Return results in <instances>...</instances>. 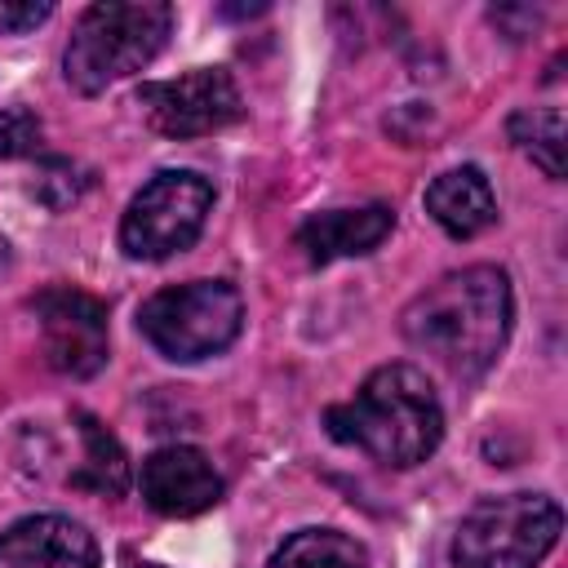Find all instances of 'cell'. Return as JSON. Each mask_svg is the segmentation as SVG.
Segmentation results:
<instances>
[{"instance_id": "cell-1", "label": "cell", "mask_w": 568, "mask_h": 568, "mask_svg": "<svg viewBox=\"0 0 568 568\" xmlns=\"http://www.w3.org/2000/svg\"><path fill=\"white\" fill-rule=\"evenodd\" d=\"M515 320L510 275L501 266H462L426 284L399 315L404 337L457 377L484 373Z\"/></svg>"}, {"instance_id": "cell-2", "label": "cell", "mask_w": 568, "mask_h": 568, "mask_svg": "<svg viewBox=\"0 0 568 568\" xmlns=\"http://www.w3.org/2000/svg\"><path fill=\"white\" fill-rule=\"evenodd\" d=\"M324 426L337 444H351L382 466L408 470L439 448L444 408L422 368L382 364L359 382L346 404H333L324 413Z\"/></svg>"}, {"instance_id": "cell-3", "label": "cell", "mask_w": 568, "mask_h": 568, "mask_svg": "<svg viewBox=\"0 0 568 568\" xmlns=\"http://www.w3.org/2000/svg\"><path fill=\"white\" fill-rule=\"evenodd\" d=\"M169 31H173V9L164 0L89 4L67 40L62 75L75 93H102L106 84L151 67Z\"/></svg>"}, {"instance_id": "cell-4", "label": "cell", "mask_w": 568, "mask_h": 568, "mask_svg": "<svg viewBox=\"0 0 568 568\" xmlns=\"http://www.w3.org/2000/svg\"><path fill=\"white\" fill-rule=\"evenodd\" d=\"M564 532V510L546 493H501L475 501L453 532L457 568H537Z\"/></svg>"}, {"instance_id": "cell-5", "label": "cell", "mask_w": 568, "mask_h": 568, "mask_svg": "<svg viewBox=\"0 0 568 568\" xmlns=\"http://www.w3.org/2000/svg\"><path fill=\"white\" fill-rule=\"evenodd\" d=\"M142 337L178 364L222 355L244 328V297L226 280H186L151 293L138 306Z\"/></svg>"}, {"instance_id": "cell-6", "label": "cell", "mask_w": 568, "mask_h": 568, "mask_svg": "<svg viewBox=\"0 0 568 568\" xmlns=\"http://www.w3.org/2000/svg\"><path fill=\"white\" fill-rule=\"evenodd\" d=\"M213 182L195 169H160L120 217V248L133 262H164L191 248L209 222Z\"/></svg>"}, {"instance_id": "cell-7", "label": "cell", "mask_w": 568, "mask_h": 568, "mask_svg": "<svg viewBox=\"0 0 568 568\" xmlns=\"http://www.w3.org/2000/svg\"><path fill=\"white\" fill-rule=\"evenodd\" d=\"M138 106L164 138H204L244 115V98L222 67H195L178 80H151L138 89Z\"/></svg>"}, {"instance_id": "cell-8", "label": "cell", "mask_w": 568, "mask_h": 568, "mask_svg": "<svg viewBox=\"0 0 568 568\" xmlns=\"http://www.w3.org/2000/svg\"><path fill=\"white\" fill-rule=\"evenodd\" d=\"M36 320L49 368L67 377H93L106 364V306L93 293L53 284L36 297Z\"/></svg>"}, {"instance_id": "cell-9", "label": "cell", "mask_w": 568, "mask_h": 568, "mask_svg": "<svg viewBox=\"0 0 568 568\" xmlns=\"http://www.w3.org/2000/svg\"><path fill=\"white\" fill-rule=\"evenodd\" d=\"M138 488H142V501L169 519H191L222 501V475L200 448H186V444L155 448L138 470Z\"/></svg>"}, {"instance_id": "cell-10", "label": "cell", "mask_w": 568, "mask_h": 568, "mask_svg": "<svg viewBox=\"0 0 568 568\" xmlns=\"http://www.w3.org/2000/svg\"><path fill=\"white\" fill-rule=\"evenodd\" d=\"M0 568H98V541L67 515H27L0 532Z\"/></svg>"}, {"instance_id": "cell-11", "label": "cell", "mask_w": 568, "mask_h": 568, "mask_svg": "<svg viewBox=\"0 0 568 568\" xmlns=\"http://www.w3.org/2000/svg\"><path fill=\"white\" fill-rule=\"evenodd\" d=\"M395 231L390 204H364V209H328L311 213L297 226V248L311 266H328L337 257H364Z\"/></svg>"}, {"instance_id": "cell-12", "label": "cell", "mask_w": 568, "mask_h": 568, "mask_svg": "<svg viewBox=\"0 0 568 568\" xmlns=\"http://www.w3.org/2000/svg\"><path fill=\"white\" fill-rule=\"evenodd\" d=\"M426 213L435 217V226L453 240H475L484 235L493 222H497V195L488 186V178L475 169V164H457V169H444L426 195H422Z\"/></svg>"}, {"instance_id": "cell-13", "label": "cell", "mask_w": 568, "mask_h": 568, "mask_svg": "<svg viewBox=\"0 0 568 568\" xmlns=\"http://www.w3.org/2000/svg\"><path fill=\"white\" fill-rule=\"evenodd\" d=\"M266 568H368V550L337 528H302L266 559Z\"/></svg>"}, {"instance_id": "cell-14", "label": "cell", "mask_w": 568, "mask_h": 568, "mask_svg": "<svg viewBox=\"0 0 568 568\" xmlns=\"http://www.w3.org/2000/svg\"><path fill=\"white\" fill-rule=\"evenodd\" d=\"M75 422H80V439H84V466L71 475V484L89 488V493L120 497L129 484V457H124L120 439L89 413H75Z\"/></svg>"}, {"instance_id": "cell-15", "label": "cell", "mask_w": 568, "mask_h": 568, "mask_svg": "<svg viewBox=\"0 0 568 568\" xmlns=\"http://www.w3.org/2000/svg\"><path fill=\"white\" fill-rule=\"evenodd\" d=\"M506 133L546 178H555V182L564 178V115H559V106H524L510 115Z\"/></svg>"}, {"instance_id": "cell-16", "label": "cell", "mask_w": 568, "mask_h": 568, "mask_svg": "<svg viewBox=\"0 0 568 568\" xmlns=\"http://www.w3.org/2000/svg\"><path fill=\"white\" fill-rule=\"evenodd\" d=\"M36 151H40V120L22 106H4L0 111V160H18Z\"/></svg>"}, {"instance_id": "cell-17", "label": "cell", "mask_w": 568, "mask_h": 568, "mask_svg": "<svg viewBox=\"0 0 568 568\" xmlns=\"http://www.w3.org/2000/svg\"><path fill=\"white\" fill-rule=\"evenodd\" d=\"M80 186H84V182L75 178V169H71L67 160H44L31 191H36V200H44L49 209H67V204H75Z\"/></svg>"}, {"instance_id": "cell-18", "label": "cell", "mask_w": 568, "mask_h": 568, "mask_svg": "<svg viewBox=\"0 0 568 568\" xmlns=\"http://www.w3.org/2000/svg\"><path fill=\"white\" fill-rule=\"evenodd\" d=\"M53 13L49 0H0V36H22Z\"/></svg>"}, {"instance_id": "cell-19", "label": "cell", "mask_w": 568, "mask_h": 568, "mask_svg": "<svg viewBox=\"0 0 568 568\" xmlns=\"http://www.w3.org/2000/svg\"><path fill=\"white\" fill-rule=\"evenodd\" d=\"M129 568H160V564H129Z\"/></svg>"}]
</instances>
